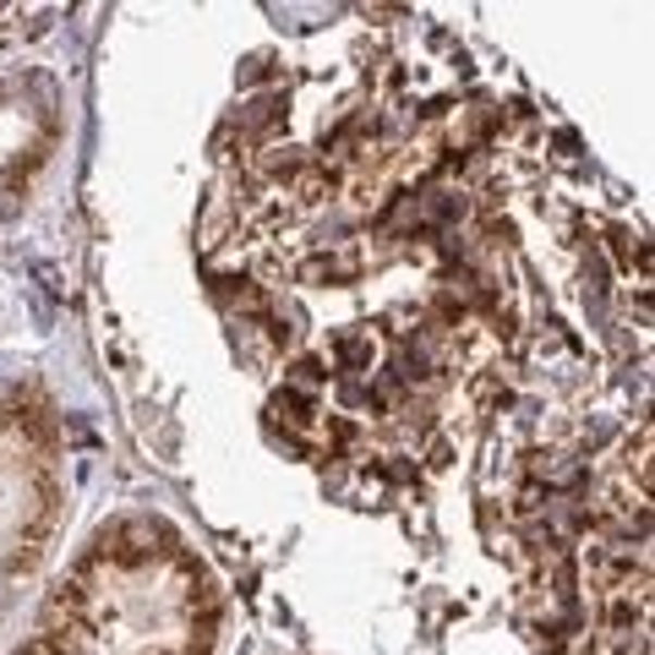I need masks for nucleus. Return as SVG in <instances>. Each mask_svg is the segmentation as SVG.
<instances>
[{
	"label": "nucleus",
	"mask_w": 655,
	"mask_h": 655,
	"mask_svg": "<svg viewBox=\"0 0 655 655\" xmlns=\"http://www.w3.org/2000/svg\"><path fill=\"white\" fill-rule=\"evenodd\" d=\"M399 378H405V383H427V378H432V345H410V350L399 356Z\"/></svg>",
	"instance_id": "3"
},
{
	"label": "nucleus",
	"mask_w": 655,
	"mask_h": 655,
	"mask_svg": "<svg viewBox=\"0 0 655 655\" xmlns=\"http://www.w3.org/2000/svg\"><path fill=\"white\" fill-rule=\"evenodd\" d=\"M317 383H328V372H322V361H317V356H300V361L289 367V388L300 394V388H317Z\"/></svg>",
	"instance_id": "5"
},
{
	"label": "nucleus",
	"mask_w": 655,
	"mask_h": 655,
	"mask_svg": "<svg viewBox=\"0 0 655 655\" xmlns=\"http://www.w3.org/2000/svg\"><path fill=\"white\" fill-rule=\"evenodd\" d=\"M350 273V262H334V257H311L306 268H300V279L306 284H322V279H345Z\"/></svg>",
	"instance_id": "6"
},
{
	"label": "nucleus",
	"mask_w": 655,
	"mask_h": 655,
	"mask_svg": "<svg viewBox=\"0 0 655 655\" xmlns=\"http://www.w3.org/2000/svg\"><path fill=\"white\" fill-rule=\"evenodd\" d=\"M284 94H262V99H251L246 110H240V132H251V137H262L268 126H279L284 121Z\"/></svg>",
	"instance_id": "1"
},
{
	"label": "nucleus",
	"mask_w": 655,
	"mask_h": 655,
	"mask_svg": "<svg viewBox=\"0 0 655 655\" xmlns=\"http://www.w3.org/2000/svg\"><path fill=\"white\" fill-rule=\"evenodd\" d=\"M268 77V55H251L246 66H240V83H262Z\"/></svg>",
	"instance_id": "7"
},
{
	"label": "nucleus",
	"mask_w": 655,
	"mask_h": 655,
	"mask_svg": "<svg viewBox=\"0 0 655 655\" xmlns=\"http://www.w3.org/2000/svg\"><path fill=\"white\" fill-rule=\"evenodd\" d=\"M372 356H378V345H372L367 334H339V367H345V372H367Z\"/></svg>",
	"instance_id": "2"
},
{
	"label": "nucleus",
	"mask_w": 655,
	"mask_h": 655,
	"mask_svg": "<svg viewBox=\"0 0 655 655\" xmlns=\"http://www.w3.org/2000/svg\"><path fill=\"white\" fill-rule=\"evenodd\" d=\"M273 416H284L289 427H311V399L295 394V388H284V394L273 399Z\"/></svg>",
	"instance_id": "4"
}]
</instances>
